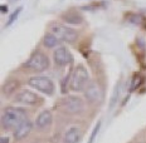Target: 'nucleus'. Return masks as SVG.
Returning a JSON list of instances; mask_svg holds the SVG:
<instances>
[{"label":"nucleus","instance_id":"f257e3e1","mask_svg":"<svg viewBox=\"0 0 146 143\" xmlns=\"http://www.w3.org/2000/svg\"><path fill=\"white\" fill-rule=\"evenodd\" d=\"M28 119V112L22 107H5L1 112L0 124L4 132L14 130L19 124Z\"/></svg>","mask_w":146,"mask_h":143},{"label":"nucleus","instance_id":"dca6fc26","mask_svg":"<svg viewBox=\"0 0 146 143\" xmlns=\"http://www.w3.org/2000/svg\"><path fill=\"white\" fill-rule=\"evenodd\" d=\"M100 127H101V121H100L98 123H97V126L95 127V129H93L92 134H91V137H90V141H88V143H93V142H95L96 136H97V133H98V130H100Z\"/></svg>","mask_w":146,"mask_h":143},{"label":"nucleus","instance_id":"20e7f679","mask_svg":"<svg viewBox=\"0 0 146 143\" xmlns=\"http://www.w3.org/2000/svg\"><path fill=\"white\" fill-rule=\"evenodd\" d=\"M24 67L30 72L42 73L49 68V58L45 55L43 51L36 50L29 57V59L25 62Z\"/></svg>","mask_w":146,"mask_h":143},{"label":"nucleus","instance_id":"ddd939ff","mask_svg":"<svg viewBox=\"0 0 146 143\" xmlns=\"http://www.w3.org/2000/svg\"><path fill=\"white\" fill-rule=\"evenodd\" d=\"M62 19L71 25H81L83 23V16L78 11H67L62 15Z\"/></svg>","mask_w":146,"mask_h":143},{"label":"nucleus","instance_id":"aec40b11","mask_svg":"<svg viewBox=\"0 0 146 143\" xmlns=\"http://www.w3.org/2000/svg\"><path fill=\"white\" fill-rule=\"evenodd\" d=\"M33 143H39V142H33Z\"/></svg>","mask_w":146,"mask_h":143},{"label":"nucleus","instance_id":"7ed1b4c3","mask_svg":"<svg viewBox=\"0 0 146 143\" xmlns=\"http://www.w3.org/2000/svg\"><path fill=\"white\" fill-rule=\"evenodd\" d=\"M90 82V73H88L87 68L83 64H78L71 75L69 89L73 92H84Z\"/></svg>","mask_w":146,"mask_h":143},{"label":"nucleus","instance_id":"9b49d317","mask_svg":"<svg viewBox=\"0 0 146 143\" xmlns=\"http://www.w3.org/2000/svg\"><path fill=\"white\" fill-rule=\"evenodd\" d=\"M83 138V129L81 126L73 124L63 134V143H80Z\"/></svg>","mask_w":146,"mask_h":143},{"label":"nucleus","instance_id":"0eeeda50","mask_svg":"<svg viewBox=\"0 0 146 143\" xmlns=\"http://www.w3.org/2000/svg\"><path fill=\"white\" fill-rule=\"evenodd\" d=\"M50 30L60 42H66V43H74L77 40L78 33L76 32L71 26L63 25V24H53L50 26Z\"/></svg>","mask_w":146,"mask_h":143},{"label":"nucleus","instance_id":"9d476101","mask_svg":"<svg viewBox=\"0 0 146 143\" xmlns=\"http://www.w3.org/2000/svg\"><path fill=\"white\" fill-rule=\"evenodd\" d=\"M53 62L57 67H66L73 62V55L66 47H59L53 51Z\"/></svg>","mask_w":146,"mask_h":143},{"label":"nucleus","instance_id":"f03ea898","mask_svg":"<svg viewBox=\"0 0 146 143\" xmlns=\"http://www.w3.org/2000/svg\"><path fill=\"white\" fill-rule=\"evenodd\" d=\"M58 109L64 114L80 115L86 109L84 100L78 96H66L58 102Z\"/></svg>","mask_w":146,"mask_h":143},{"label":"nucleus","instance_id":"423d86ee","mask_svg":"<svg viewBox=\"0 0 146 143\" xmlns=\"http://www.w3.org/2000/svg\"><path fill=\"white\" fill-rule=\"evenodd\" d=\"M14 103L22 105H27V107H36L43 103V99L38 96L36 93L32 92L29 89H22L19 92L15 93L14 96Z\"/></svg>","mask_w":146,"mask_h":143},{"label":"nucleus","instance_id":"39448f33","mask_svg":"<svg viewBox=\"0 0 146 143\" xmlns=\"http://www.w3.org/2000/svg\"><path fill=\"white\" fill-rule=\"evenodd\" d=\"M28 86L36 89L38 92L47 94V96H53L54 90H56V86H54L53 80L44 75H34L28 79Z\"/></svg>","mask_w":146,"mask_h":143},{"label":"nucleus","instance_id":"f8f14e48","mask_svg":"<svg viewBox=\"0 0 146 143\" xmlns=\"http://www.w3.org/2000/svg\"><path fill=\"white\" fill-rule=\"evenodd\" d=\"M32 130H33V123L28 118V119H25L22 124H19V126L13 130V137L15 141H22V139L27 138V137L30 134Z\"/></svg>","mask_w":146,"mask_h":143},{"label":"nucleus","instance_id":"412c9836","mask_svg":"<svg viewBox=\"0 0 146 143\" xmlns=\"http://www.w3.org/2000/svg\"><path fill=\"white\" fill-rule=\"evenodd\" d=\"M139 143H141V142H139Z\"/></svg>","mask_w":146,"mask_h":143},{"label":"nucleus","instance_id":"6ab92c4d","mask_svg":"<svg viewBox=\"0 0 146 143\" xmlns=\"http://www.w3.org/2000/svg\"><path fill=\"white\" fill-rule=\"evenodd\" d=\"M5 10H7V11H8V8H5V7H4V5H3V7H1V11H3V13H4V11H5Z\"/></svg>","mask_w":146,"mask_h":143},{"label":"nucleus","instance_id":"a211bd4d","mask_svg":"<svg viewBox=\"0 0 146 143\" xmlns=\"http://www.w3.org/2000/svg\"><path fill=\"white\" fill-rule=\"evenodd\" d=\"M0 143H9V137L1 136V137H0Z\"/></svg>","mask_w":146,"mask_h":143},{"label":"nucleus","instance_id":"6e6552de","mask_svg":"<svg viewBox=\"0 0 146 143\" xmlns=\"http://www.w3.org/2000/svg\"><path fill=\"white\" fill-rule=\"evenodd\" d=\"M84 98L91 104H100L103 99V92L100 86L95 82H90V84L84 89Z\"/></svg>","mask_w":146,"mask_h":143},{"label":"nucleus","instance_id":"f3484780","mask_svg":"<svg viewBox=\"0 0 146 143\" xmlns=\"http://www.w3.org/2000/svg\"><path fill=\"white\" fill-rule=\"evenodd\" d=\"M20 11H22V9H20V8L18 9V10H15V11H14V13H13V15H11V16H10V19H9V22H8V25H10V24L13 23L15 19H17V18H18V15H19V13H20Z\"/></svg>","mask_w":146,"mask_h":143},{"label":"nucleus","instance_id":"2eb2a0df","mask_svg":"<svg viewBox=\"0 0 146 143\" xmlns=\"http://www.w3.org/2000/svg\"><path fill=\"white\" fill-rule=\"evenodd\" d=\"M17 87H18L17 82H11V83H10V82H8V83H5L4 86H3V89H1L3 94H4V96H5V94H7V96H10V94L15 90V88H17Z\"/></svg>","mask_w":146,"mask_h":143},{"label":"nucleus","instance_id":"1a4fd4ad","mask_svg":"<svg viewBox=\"0 0 146 143\" xmlns=\"http://www.w3.org/2000/svg\"><path fill=\"white\" fill-rule=\"evenodd\" d=\"M34 124H35V129L39 130V132H47L48 129H50L52 124H53V114H52V112L48 111V109L42 111L36 115Z\"/></svg>","mask_w":146,"mask_h":143},{"label":"nucleus","instance_id":"4468645a","mask_svg":"<svg viewBox=\"0 0 146 143\" xmlns=\"http://www.w3.org/2000/svg\"><path fill=\"white\" fill-rule=\"evenodd\" d=\"M59 43H60V40L53 34V33H48V34H45L44 38H43V45L45 48H54Z\"/></svg>","mask_w":146,"mask_h":143}]
</instances>
